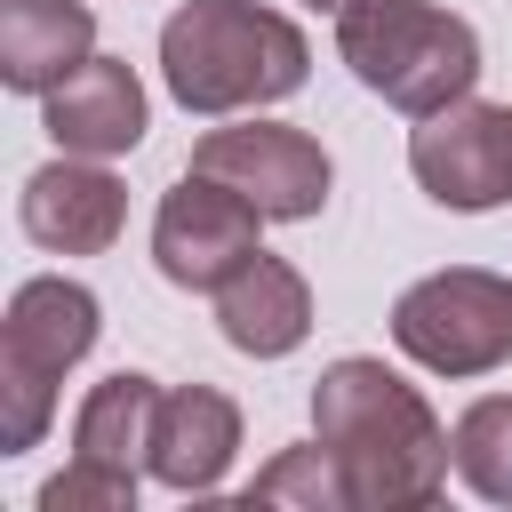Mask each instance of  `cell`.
I'll list each match as a JSON object with an SVG mask.
<instances>
[{"mask_svg": "<svg viewBox=\"0 0 512 512\" xmlns=\"http://www.w3.org/2000/svg\"><path fill=\"white\" fill-rule=\"evenodd\" d=\"M312 432L344 464L352 512H424L448 488V432L424 408L416 384H400L384 360H336L312 384Z\"/></svg>", "mask_w": 512, "mask_h": 512, "instance_id": "6da1fadb", "label": "cell"}, {"mask_svg": "<svg viewBox=\"0 0 512 512\" xmlns=\"http://www.w3.org/2000/svg\"><path fill=\"white\" fill-rule=\"evenodd\" d=\"M304 32L280 8H248V0H184L160 24V72L168 96L184 112H248V104H280L304 88Z\"/></svg>", "mask_w": 512, "mask_h": 512, "instance_id": "7a4b0ae2", "label": "cell"}, {"mask_svg": "<svg viewBox=\"0 0 512 512\" xmlns=\"http://www.w3.org/2000/svg\"><path fill=\"white\" fill-rule=\"evenodd\" d=\"M336 48L360 72V88H376L408 120L472 96V80H480L472 24L432 0H352V8H336Z\"/></svg>", "mask_w": 512, "mask_h": 512, "instance_id": "3957f363", "label": "cell"}, {"mask_svg": "<svg viewBox=\"0 0 512 512\" xmlns=\"http://www.w3.org/2000/svg\"><path fill=\"white\" fill-rule=\"evenodd\" d=\"M392 344L432 376H488L496 360H512V280L480 272V264H456V272H432V280L400 288Z\"/></svg>", "mask_w": 512, "mask_h": 512, "instance_id": "277c9868", "label": "cell"}, {"mask_svg": "<svg viewBox=\"0 0 512 512\" xmlns=\"http://www.w3.org/2000/svg\"><path fill=\"white\" fill-rule=\"evenodd\" d=\"M192 168L216 176V184H232L248 208H264V224H296V216L328 208V152L304 128H280V120L208 128L200 152H192Z\"/></svg>", "mask_w": 512, "mask_h": 512, "instance_id": "5b68a950", "label": "cell"}, {"mask_svg": "<svg viewBox=\"0 0 512 512\" xmlns=\"http://www.w3.org/2000/svg\"><path fill=\"white\" fill-rule=\"evenodd\" d=\"M256 224H264V208H248L232 184H216V176L192 168L184 184H168V200L152 216V264H160V280L216 296L256 256Z\"/></svg>", "mask_w": 512, "mask_h": 512, "instance_id": "8992f818", "label": "cell"}, {"mask_svg": "<svg viewBox=\"0 0 512 512\" xmlns=\"http://www.w3.org/2000/svg\"><path fill=\"white\" fill-rule=\"evenodd\" d=\"M408 168H416V184L440 208H464V216L512 200V176H504V104L456 96V104L424 112L416 136H408Z\"/></svg>", "mask_w": 512, "mask_h": 512, "instance_id": "52a82bcc", "label": "cell"}, {"mask_svg": "<svg viewBox=\"0 0 512 512\" xmlns=\"http://www.w3.org/2000/svg\"><path fill=\"white\" fill-rule=\"evenodd\" d=\"M120 216H128V192L120 176H104L96 160L64 152L48 160L40 176H24V232L56 256H96L120 240Z\"/></svg>", "mask_w": 512, "mask_h": 512, "instance_id": "ba28073f", "label": "cell"}, {"mask_svg": "<svg viewBox=\"0 0 512 512\" xmlns=\"http://www.w3.org/2000/svg\"><path fill=\"white\" fill-rule=\"evenodd\" d=\"M48 136L56 152H80V160H112V152H136L144 136V88L120 56H88L72 80L48 88Z\"/></svg>", "mask_w": 512, "mask_h": 512, "instance_id": "9c48e42d", "label": "cell"}, {"mask_svg": "<svg viewBox=\"0 0 512 512\" xmlns=\"http://www.w3.org/2000/svg\"><path fill=\"white\" fill-rule=\"evenodd\" d=\"M232 448H240V408H232L216 384H176V392H160L152 456H144V464H152L176 496H208V488L224 480Z\"/></svg>", "mask_w": 512, "mask_h": 512, "instance_id": "30bf717a", "label": "cell"}, {"mask_svg": "<svg viewBox=\"0 0 512 512\" xmlns=\"http://www.w3.org/2000/svg\"><path fill=\"white\" fill-rule=\"evenodd\" d=\"M88 344H96V296H88L80 280H24V288L8 296V320H0V368L56 384Z\"/></svg>", "mask_w": 512, "mask_h": 512, "instance_id": "8fae6325", "label": "cell"}, {"mask_svg": "<svg viewBox=\"0 0 512 512\" xmlns=\"http://www.w3.org/2000/svg\"><path fill=\"white\" fill-rule=\"evenodd\" d=\"M216 320H224V344H232V352L280 360V352H296L304 328H312V288H304L296 264H280V256L256 248V256L216 288Z\"/></svg>", "mask_w": 512, "mask_h": 512, "instance_id": "7c38bea8", "label": "cell"}, {"mask_svg": "<svg viewBox=\"0 0 512 512\" xmlns=\"http://www.w3.org/2000/svg\"><path fill=\"white\" fill-rule=\"evenodd\" d=\"M96 56V16L80 0H0V80L48 96Z\"/></svg>", "mask_w": 512, "mask_h": 512, "instance_id": "4fadbf2b", "label": "cell"}, {"mask_svg": "<svg viewBox=\"0 0 512 512\" xmlns=\"http://www.w3.org/2000/svg\"><path fill=\"white\" fill-rule=\"evenodd\" d=\"M152 416H160V384L136 376V368H120V376H104V384L80 400V416H72V456L112 464V472H136V464L152 456Z\"/></svg>", "mask_w": 512, "mask_h": 512, "instance_id": "5bb4252c", "label": "cell"}, {"mask_svg": "<svg viewBox=\"0 0 512 512\" xmlns=\"http://www.w3.org/2000/svg\"><path fill=\"white\" fill-rule=\"evenodd\" d=\"M448 448H456V472H464V488H472V496L512 504V400H504V392L472 400V408L456 416Z\"/></svg>", "mask_w": 512, "mask_h": 512, "instance_id": "9a60e30c", "label": "cell"}, {"mask_svg": "<svg viewBox=\"0 0 512 512\" xmlns=\"http://www.w3.org/2000/svg\"><path fill=\"white\" fill-rule=\"evenodd\" d=\"M248 504H304V512H352V488H344V464L328 456V440L312 448H280L256 480H248Z\"/></svg>", "mask_w": 512, "mask_h": 512, "instance_id": "2e32d148", "label": "cell"}, {"mask_svg": "<svg viewBox=\"0 0 512 512\" xmlns=\"http://www.w3.org/2000/svg\"><path fill=\"white\" fill-rule=\"evenodd\" d=\"M40 512H136V472H112V464L72 456V464L40 488Z\"/></svg>", "mask_w": 512, "mask_h": 512, "instance_id": "e0dca14e", "label": "cell"}, {"mask_svg": "<svg viewBox=\"0 0 512 512\" xmlns=\"http://www.w3.org/2000/svg\"><path fill=\"white\" fill-rule=\"evenodd\" d=\"M504 176H512V104H504Z\"/></svg>", "mask_w": 512, "mask_h": 512, "instance_id": "ac0fdd59", "label": "cell"}, {"mask_svg": "<svg viewBox=\"0 0 512 512\" xmlns=\"http://www.w3.org/2000/svg\"><path fill=\"white\" fill-rule=\"evenodd\" d=\"M312 8H352V0H312Z\"/></svg>", "mask_w": 512, "mask_h": 512, "instance_id": "d6986e66", "label": "cell"}]
</instances>
